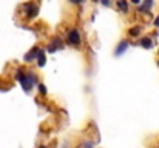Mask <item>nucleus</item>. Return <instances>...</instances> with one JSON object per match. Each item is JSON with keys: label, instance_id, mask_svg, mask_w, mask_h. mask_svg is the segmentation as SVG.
Instances as JSON below:
<instances>
[{"label": "nucleus", "instance_id": "12", "mask_svg": "<svg viewBox=\"0 0 159 148\" xmlns=\"http://www.w3.org/2000/svg\"><path fill=\"white\" fill-rule=\"evenodd\" d=\"M39 91H40L42 94H47V88H45V85L40 83V85H39Z\"/></svg>", "mask_w": 159, "mask_h": 148}, {"label": "nucleus", "instance_id": "4", "mask_svg": "<svg viewBox=\"0 0 159 148\" xmlns=\"http://www.w3.org/2000/svg\"><path fill=\"white\" fill-rule=\"evenodd\" d=\"M153 6V0H144V5H141V8H139V12H142V14H147L148 11H150V8Z\"/></svg>", "mask_w": 159, "mask_h": 148}, {"label": "nucleus", "instance_id": "8", "mask_svg": "<svg viewBox=\"0 0 159 148\" xmlns=\"http://www.w3.org/2000/svg\"><path fill=\"white\" fill-rule=\"evenodd\" d=\"M141 45H142L144 48L150 49L152 47H153V42H152V39H150V37H142V39H141Z\"/></svg>", "mask_w": 159, "mask_h": 148}, {"label": "nucleus", "instance_id": "18", "mask_svg": "<svg viewBox=\"0 0 159 148\" xmlns=\"http://www.w3.org/2000/svg\"><path fill=\"white\" fill-rule=\"evenodd\" d=\"M40 148H47V147H40Z\"/></svg>", "mask_w": 159, "mask_h": 148}, {"label": "nucleus", "instance_id": "19", "mask_svg": "<svg viewBox=\"0 0 159 148\" xmlns=\"http://www.w3.org/2000/svg\"><path fill=\"white\" fill-rule=\"evenodd\" d=\"M158 66H159V60H158Z\"/></svg>", "mask_w": 159, "mask_h": 148}, {"label": "nucleus", "instance_id": "6", "mask_svg": "<svg viewBox=\"0 0 159 148\" xmlns=\"http://www.w3.org/2000/svg\"><path fill=\"white\" fill-rule=\"evenodd\" d=\"M127 48H128V42H127V40H122V42L119 43V47L116 48V56H120Z\"/></svg>", "mask_w": 159, "mask_h": 148}, {"label": "nucleus", "instance_id": "5", "mask_svg": "<svg viewBox=\"0 0 159 148\" xmlns=\"http://www.w3.org/2000/svg\"><path fill=\"white\" fill-rule=\"evenodd\" d=\"M57 49H62V42H60V39H56L53 43L48 47V51H50V52H54V51H57Z\"/></svg>", "mask_w": 159, "mask_h": 148}, {"label": "nucleus", "instance_id": "1", "mask_svg": "<svg viewBox=\"0 0 159 148\" xmlns=\"http://www.w3.org/2000/svg\"><path fill=\"white\" fill-rule=\"evenodd\" d=\"M17 79L22 82V85H23V90H25V91H30V90L33 88V85L36 83V76H34V74H31V73H30V74H26V76H23L22 73H19V74H17Z\"/></svg>", "mask_w": 159, "mask_h": 148}, {"label": "nucleus", "instance_id": "7", "mask_svg": "<svg viewBox=\"0 0 159 148\" xmlns=\"http://www.w3.org/2000/svg\"><path fill=\"white\" fill-rule=\"evenodd\" d=\"M37 65L39 66H43L45 65V62H47V59H45V54H43V51L42 49H39V54H37Z\"/></svg>", "mask_w": 159, "mask_h": 148}, {"label": "nucleus", "instance_id": "13", "mask_svg": "<svg viewBox=\"0 0 159 148\" xmlns=\"http://www.w3.org/2000/svg\"><path fill=\"white\" fill-rule=\"evenodd\" d=\"M84 148H93V144H91V142H85V144H84Z\"/></svg>", "mask_w": 159, "mask_h": 148}, {"label": "nucleus", "instance_id": "2", "mask_svg": "<svg viewBox=\"0 0 159 148\" xmlns=\"http://www.w3.org/2000/svg\"><path fill=\"white\" fill-rule=\"evenodd\" d=\"M66 40H68V43H70V45H79V43H80V34H79V31H77V29L70 31V33H68Z\"/></svg>", "mask_w": 159, "mask_h": 148}, {"label": "nucleus", "instance_id": "11", "mask_svg": "<svg viewBox=\"0 0 159 148\" xmlns=\"http://www.w3.org/2000/svg\"><path fill=\"white\" fill-rule=\"evenodd\" d=\"M139 33H141V28H138V26H134V28H131V29L128 31L130 36H138Z\"/></svg>", "mask_w": 159, "mask_h": 148}, {"label": "nucleus", "instance_id": "17", "mask_svg": "<svg viewBox=\"0 0 159 148\" xmlns=\"http://www.w3.org/2000/svg\"><path fill=\"white\" fill-rule=\"evenodd\" d=\"M131 2H133V3H136V5H139V3H141V0H131Z\"/></svg>", "mask_w": 159, "mask_h": 148}, {"label": "nucleus", "instance_id": "9", "mask_svg": "<svg viewBox=\"0 0 159 148\" xmlns=\"http://www.w3.org/2000/svg\"><path fill=\"white\" fill-rule=\"evenodd\" d=\"M117 8L122 11V12H127L128 11V3L125 0H117Z\"/></svg>", "mask_w": 159, "mask_h": 148}, {"label": "nucleus", "instance_id": "16", "mask_svg": "<svg viewBox=\"0 0 159 148\" xmlns=\"http://www.w3.org/2000/svg\"><path fill=\"white\" fill-rule=\"evenodd\" d=\"M70 2H71V3H82L84 0H70Z\"/></svg>", "mask_w": 159, "mask_h": 148}, {"label": "nucleus", "instance_id": "15", "mask_svg": "<svg viewBox=\"0 0 159 148\" xmlns=\"http://www.w3.org/2000/svg\"><path fill=\"white\" fill-rule=\"evenodd\" d=\"M101 3L105 5V6H110V0H101Z\"/></svg>", "mask_w": 159, "mask_h": 148}, {"label": "nucleus", "instance_id": "10", "mask_svg": "<svg viewBox=\"0 0 159 148\" xmlns=\"http://www.w3.org/2000/svg\"><path fill=\"white\" fill-rule=\"evenodd\" d=\"M37 54H39V49H37V48H33V49H31V52H30L28 56H25V60H26V62H30L31 59L37 57Z\"/></svg>", "mask_w": 159, "mask_h": 148}, {"label": "nucleus", "instance_id": "14", "mask_svg": "<svg viewBox=\"0 0 159 148\" xmlns=\"http://www.w3.org/2000/svg\"><path fill=\"white\" fill-rule=\"evenodd\" d=\"M153 25H155L156 28H159V16H158V17H156V19H155V22H153Z\"/></svg>", "mask_w": 159, "mask_h": 148}, {"label": "nucleus", "instance_id": "3", "mask_svg": "<svg viewBox=\"0 0 159 148\" xmlns=\"http://www.w3.org/2000/svg\"><path fill=\"white\" fill-rule=\"evenodd\" d=\"M23 9H25V14H26L28 17H36L37 12H39V8H37L36 5H33V3L23 5Z\"/></svg>", "mask_w": 159, "mask_h": 148}]
</instances>
